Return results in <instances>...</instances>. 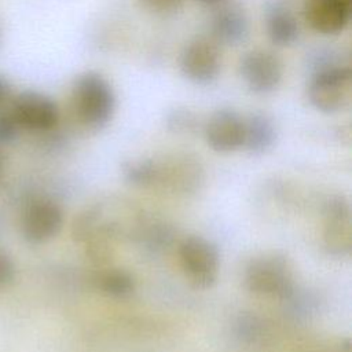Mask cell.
<instances>
[{"label": "cell", "mask_w": 352, "mask_h": 352, "mask_svg": "<svg viewBox=\"0 0 352 352\" xmlns=\"http://www.w3.org/2000/svg\"><path fill=\"white\" fill-rule=\"evenodd\" d=\"M70 99L77 120L94 131L106 126L116 110V95L111 84L100 73L92 70L76 77Z\"/></svg>", "instance_id": "1"}, {"label": "cell", "mask_w": 352, "mask_h": 352, "mask_svg": "<svg viewBox=\"0 0 352 352\" xmlns=\"http://www.w3.org/2000/svg\"><path fill=\"white\" fill-rule=\"evenodd\" d=\"M352 72L348 63H336L311 72L307 98L314 109L324 114H333L351 100Z\"/></svg>", "instance_id": "2"}, {"label": "cell", "mask_w": 352, "mask_h": 352, "mask_svg": "<svg viewBox=\"0 0 352 352\" xmlns=\"http://www.w3.org/2000/svg\"><path fill=\"white\" fill-rule=\"evenodd\" d=\"M243 283L252 293L282 300H287L296 292L292 265L280 253H264L253 257L245 267Z\"/></svg>", "instance_id": "3"}, {"label": "cell", "mask_w": 352, "mask_h": 352, "mask_svg": "<svg viewBox=\"0 0 352 352\" xmlns=\"http://www.w3.org/2000/svg\"><path fill=\"white\" fill-rule=\"evenodd\" d=\"M180 264L190 283L197 289H209L214 285L219 274L220 253L210 241L191 235L179 246Z\"/></svg>", "instance_id": "4"}, {"label": "cell", "mask_w": 352, "mask_h": 352, "mask_svg": "<svg viewBox=\"0 0 352 352\" xmlns=\"http://www.w3.org/2000/svg\"><path fill=\"white\" fill-rule=\"evenodd\" d=\"M7 110L21 129L30 132H48L59 121L56 102L34 89H25L14 95L7 104Z\"/></svg>", "instance_id": "5"}, {"label": "cell", "mask_w": 352, "mask_h": 352, "mask_svg": "<svg viewBox=\"0 0 352 352\" xmlns=\"http://www.w3.org/2000/svg\"><path fill=\"white\" fill-rule=\"evenodd\" d=\"M239 76L246 88L256 95L274 92L282 81L283 65L270 50H252L239 60Z\"/></svg>", "instance_id": "6"}, {"label": "cell", "mask_w": 352, "mask_h": 352, "mask_svg": "<svg viewBox=\"0 0 352 352\" xmlns=\"http://www.w3.org/2000/svg\"><path fill=\"white\" fill-rule=\"evenodd\" d=\"M179 67L188 81L197 85L212 84L221 69L217 43L206 37H197L188 41L180 52Z\"/></svg>", "instance_id": "7"}, {"label": "cell", "mask_w": 352, "mask_h": 352, "mask_svg": "<svg viewBox=\"0 0 352 352\" xmlns=\"http://www.w3.org/2000/svg\"><path fill=\"white\" fill-rule=\"evenodd\" d=\"M324 217L323 245L329 254L344 257L351 253V208L345 197L333 194L327 195L322 205Z\"/></svg>", "instance_id": "8"}, {"label": "cell", "mask_w": 352, "mask_h": 352, "mask_svg": "<svg viewBox=\"0 0 352 352\" xmlns=\"http://www.w3.org/2000/svg\"><path fill=\"white\" fill-rule=\"evenodd\" d=\"M62 226L63 212L55 201L48 198L33 199L22 213V235L33 245L48 242L59 234Z\"/></svg>", "instance_id": "9"}, {"label": "cell", "mask_w": 352, "mask_h": 352, "mask_svg": "<svg viewBox=\"0 0 352 352\" xmlns=\"http://www.w3.org/2000/svg\"><path fill=\"white\" fill-rule=\"evenodd\" d=\"M205 139L212 150L231 153L243 146L245 117L232 109H219L205 124Z\"/></svg>", "instance_id": "10"}, {"label": "cell", "mask_w": 352, "mask_h": 352, "mask_svg": "<svg viewBox=\"0 0 352 352\" xmlns=\"http://www.w3.org/2000/svg\"><path fill=\"white\" fill-rule=\"evenodd\" d=\"M352 0H305L304 18L312 30L324 36L341 33L349 23Z\"/></svg>", "instance_id": "11"}, {"label": "cell", "mask_w": 352, "mask_h": 352, "mask_svg": "<svg viewBox=\"0 0 352 352\" xmlns=\"http://www.w3.org/2000/svg\"><path fill=\"white\" fill-rule=\"evenodd\" d=\"M212 40L223 45H238L249 36V19L238 6H223L210 18Z\"/></svg>", "instance_id": "12"}, {"label": "cell", "mask_w": 352, "mask_h": 352, "mask_svg": "<svg viewBox=\"0 0 352 352\" xmlns=\"http://www.w3.org/2000/svg\"><path fill=\"white\" fill-rule=\"evenodd\" d=\"M264 26L270 41L276 47L293 45L300 34L296 15L289 6L279 0H272L265 4Z\"/></svg>", "instance_id": "13"}, {"label": "cell", "mask_w": 352, "mask_h": 352, "mask_svg": "<svg viewBox=\"0 0 352 352\" xmlns=\"http://www.w3.org/2000/svg\"><path fill=\"white\" fill-rule=\"evenodd\" d=\"M276 140V126L270 116L261 111L249 114L245 118L243 146L250 154L267 153Z\"/></svg>", "instance_id": "14"}, {"label": "cell", "mask_w": 352, "mask_h": 352, "mask_svg": "<svg viewBox=\"0 0 352 352\" xmlns=\"http://www.w3.org/2000/svg\"><path fill=\"white\" fill-rule=\"evenodd\" d=\"M122 176L132 184L139 187H146L154 184L158 180L160 165L151 158L129 160L122 164Z\"/></svg>", "instance_id": "15"}, {"label": "cell", "mask_w": 352, "mask_h": 352, "mask_svg": "<svg viewBox=\"0 0 352 352\" xmlns=\"http://www.w3.org/2000/svg\"><path fill=\"white\" fill-rule=\"evenodd\" d=\"M99 289L114 298H124L133 293V276L124 270H109L99 276Z\"/></svg>", "instance_id": "16"}, {"label": "cell", "mask_w": 352, "mask_h": 352, "mask_svg": "<svg viewBox=\"0 0 352 352\" xmlns=\"http://www.w3.org/2000/svg\"><path fill=\"white\" fill-rule=\"evenodd\" d=\"M21 131L7 107L0 109V147L14 143L19 138Z\"/></svg>", "instance_id": "17"}, {"label": "cell", "mask_w": 352, "mask_h": 352, "mask_svg": "<svg viewBox=\"0 0 352 352\" xmlns=\"http://www.w3.org/2000/svg\"><path fill=\"white\" fill-rule=\"evenodd\" d=\"M139 1L146 10L157 15H172L177 12L183 6V0H139Z\"/></svg>", "instance_id": "18"}, {"label": "cell", "mask_w": 352, "mask_h": 352, "mask_svg": "<svg viewBox=\"0 0 352 352\" xmlns=\"http://www.w3.org/2000/svg\"><path fill=\"white\" fill-rule=\"evenodd\" d=\"M235 329H236V334L241 338L252 341L260 333V322L254 316L243 315V316H239V319L236 320Z\"/></svg>", "instance_id": "19"}, {"label": "cell", "mask_w": 352, "mask_h": 352, "mask_svg": "<svg viewBox=\"0 0 352 352\" xmlns=\"http://www.w3.org/2000/svg\"><path fill=\"white\" fill-rule=\"evenodd\" d=\"M195 124L194 116L187 110H173L168 117V126L175 132H183L192 128Z\"/></svg>", "instance_id": "20"}, {"label": "cell", "mask_w": 352, "mask_h": 352, "mask_svg": "<svg viewBox=\"0 0 352 352\" xmlns=\"http://www.w3.org/2000/svg\"><path fill=\"white\" fill-rule=\"evenodd\" d=\"M15 264L12 258L0 250V289L8 287L15 279Z\"/></svg>", "instance_id": "21"}, {"label": "cell", "mask_w": 352, "mask_h": 352, "mask_svg": "<svg viewBox=\"0 0 352 352\" xmlns=\"http://www.w3.org/2000/svg\"><path fill=\"white\" fill-rule=\"evenodd\" d=\"M12 96H14V92H12L11 82L6 76L0 74V109L6 107L10 103Z\"/></svg>", "instance_id": "22"}, {"label": "cell", "mask_w": 352, "mask_h": 352, "mask_svg": "<svg viewBox=\"0 0 352 352\" xmlns=\"http://www.w3.org/2000/svg\"><path fill=\"white\" fill-rule=\"evenodd\" d=\"M4 175H6V155L0 148V183L4 179Z\"/></svg>", "instance_id": "23"}, {"label": "cell", "mask_w": 352, "mask_h": 352, "mask_svg": "<svg viewBox=\"0 0 352 352\" xmlns=\"http://www.w3.org/2000/svg\"><path fill=\"white\" fill-rule=\"evenodd\" d=\"M195 1H198L201 4H206V6H216V4L224 3L226 0H195Z\"/></svg>", "instance_id": "24"}, {"label": "cell", "mask_w": 352, "mask_h": 352, "mask_svg": "<svg viewBox=\"0 0 352 352\" xmlns=\"http://www.w3.org/2000/svg\"><path fill=\"white\" fill-rule=\"evenodd\" d=\"M340 352H351V346H349V341H345L344 345H341Z\"/></svg>", "instance_id": "25"}, {"label": "cell", "mask_w": 352, "mask_h": 352, "mask_svg": "<svg viewBox=\"0 0 352 352\" xmlns=\"http://www.w3.org/2000/svg\"><path fill=\"white\" fill-rule=\"evenodd\" d=\"M1 37H3V34H1V26H0V44H1Z\"/></svg>", "instance_id": "26"}]
</instances>
